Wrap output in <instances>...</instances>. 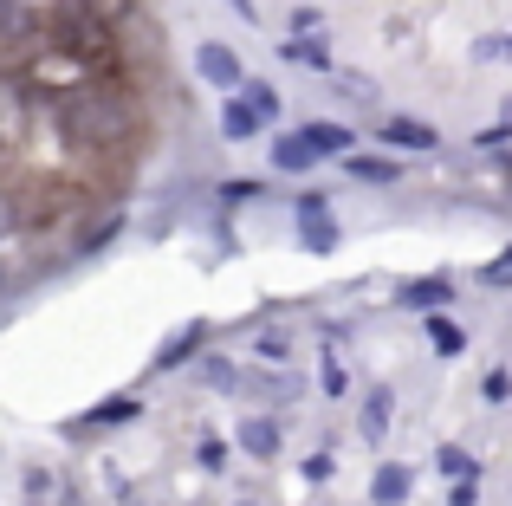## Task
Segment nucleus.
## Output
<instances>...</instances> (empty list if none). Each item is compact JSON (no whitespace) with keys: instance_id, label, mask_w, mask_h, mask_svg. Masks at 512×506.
<instances>
[{"instance_id":"f257e3e1","label":"nucleus","mask_w":512,"mask_h":506,"mask_svg":"<svg viewBox=\"0 0 512 506\" xmlns=\"http://www.w3.org/2000/svg\"><path fill=\"white\" fill-rule=\"evenodd\" d=\"M65 130L78 143H117V137H130V104L111 98V91H78L65 104Z\"/></svg>"},{"instance_id":"f03ea898","label":"nucleus","mask_w":512,"mask_h":506,"mask_svg":"<svg viewBox=\"0 0 512 506\" xmlns=\"http://www.w3.org/2000/svg\"><path fill=\"white\" fill-rule=\"evenodd\" d=\"M195 72L208 78L214 91H234L240 78H247V65H240L234 46H221V39H201V46H195Z\"/></svg>"},{"instance_id":"7ed1b4c3","label":"nucleus","mask_w":512,"mask_h":506,"mask_svg":"<svg viewBox=\"0 0 512 506\" xmlns=\"http://www.w3.org/2000/svg\"><path fill=\"white\" fill-rule=\"evenodd\" d=\"M299 241L305 253H338V221L325 215V195H299Z\"/></svg>"},{"instance_id":"20e7f679","label":"nucleus","mask_w":512,"mask_h":506,"mask_svg":"<svg viewBox=\"0 0 512 506\" xmlns=\"http://www.w3.org/2000/svg\"><path fill=\"white\" fill-rule=\"evenodd\" d=\"M376 137H383L389 150H415V156H428V150L441 143V130H435V124H422V117H389Z\"/></svg>"},{"instance_id":"39448f33","label":"nucleus","mask_w":512,"mask_h":506,"mask_svg":"<svg viewBox=\"0 0 512 506\" xmlns=\"http://www.w3.org/2000/svg\"><path fill=\"white\" fill-rule=\"evenodd\" d=\"M415 494V474H409V461H383V468L370 474V500L376 506H402Z\"/></svg>"},{"instance_id":"423d86ee","label":"nucleus","mask_w":512,"mask_h":506,"mask_svg":"<svg viewBox=\"0 0 512 506\" xmlns=\"http://www.w3.org/2000/svg\"><path fill=\"white\" fill-rule=\"evenodd\" d=\"M396 305L402 312H441V305H454V279H415V286H402L396 292Z\"/></svg>"},{"instance_id":"0eeeda50","label":"nucleus","mask_w":512,"mask_h":506,"mask_svg":"<svg viewBox=\"0 0 512 506\" xmlns=\"http://www.w3.org/2000/svg\"><path fill=\"white\" fill-rule=\"evenodd\" d=\"M389 416H396V390H370L357 409V435L363 442H389Z\"/></svg>"},{"instance_id":"6e6552de","label":"nucleus","mask_w":512,"mask_h":506,"mask_svg":"<svg viewBox=\"0 0 512 506\" xmlns=\"http://www.w3.org/2000/svg\"><path fill=\"white\" fill-rule=\"evenodd\" d=\"M338 163H344V176H350V182H376V189L402 182V163H396V156H357V150H344Z\"/></svg>"},{"instance_id":"1a4fd4ad","label":"nucleus","mask_w":512,"mask_h":506,"mask_svg":"<svg viewBox=\"0 0 512 506\" xmlns=\"http://www.w3.org/2000/svg\"><path fill=\"white\" fill-rule=\"evenodd\" d=\"M299 137L312 143V156H344L350 143H357V130H350V124H338V117H312V124H305Z\"/></svg>"},{"instance_id":"9d476101","label":"nucleus","mask_w":512,"mask_h":506,"mask_svg":"<svg viewBox=\"0 0 512 506\" xmlns=\"http://www.w3.org/2000/svg\"><path fill=\"white\" fill-rule=\"evenodd\" d=\"M234 442L247 448L253 461H273V455H279V422H273V416H247V422L234 429Z\"/></svg>"},{"instance_id":"9b49d317","label":"nucleus","mask_w":512,"mask_h":506,"mask_svg":"<svg viewBox=\"0 0 512 506\" xmlns=\"http://www.w3.org/2000/svg\"><path fill=\"white\" fill-rule=\"evenodd\" d=\"M260 130H266V124H260V117L247 111V98L234 91V98L221 104V137H227V143H247V137H260Z\"/></svg>"},{"instance_id":"f8f14e48","label":"nucleus","mask_w":512,"mask_h":506,"mask_svg":"<svg viewBox=\"0 0 512 506\" xmlns=\"http://www.w3.org/2000/svg\"><path fill=\"white\" fill-rule=\"evenodd\" d=\"M312 163H318V156H312V143H305V137H292V130H286V137H273V169H279V176H305Z\"/></svg>"},{"instance_id":"ddd939ff","label":"nucleus","mask_w":512,"mask_h":506,"mask_svg":"<svg viewBox=\"0 0 512 506\" xmlns=\"http://www.w3.org/2000/svg\"><path fill=\"white\" fill-rule=\"evenodd\" d=\"M422 318H428V344H435V357H461L467 351L461 318H448V312H422Z\"/></svg>"},{"instance_id":"4468645a","label":"nucleus","mask_w":512,"mask_h":506,"mask_svg":"<svg viewBox=\"0 0 512 506\" xmlns=\"http://www.w3.org/2000/svg\"><path fill=\"white\" fill-rule=\"evenodd\" d=\"M234 91H240V98H247V111L260 117V124H279V91L266 85V78H240Z\"/></svg>"},{"instance_id":"2eb2a0df","label":"nucleus","mask_w":512,"mask_h":506,"mask_svg":"<svg viewBox=\"0 0 512 506\" xmlns=\"http://www.w3.org/2000/svg\"><path fill=\"white\" fill-rule=\"evenodd\" d=\"M39 26V13L26 0H0V39H26Z\"/></svg>"},{"instance_id":"dca6fc26","label":"nucleus","mask_w":512,"mask_h":506,"mask_svg":"<svg viewBox=\"0 0 512 506\" xmlns=\"http://www.w3.org/2000/svg\"><path fill=\"white\" fill-rule=\"evenodd\" d=\"M201 338H208V331H201V325H182V331H175V338L163 344V351H156V370H175V364H182V357L195 351Z\"/></svg>"},{"instance_id":"f3484780","label":"nucleus","mask_w":512,"mask_h":506,"mask_svg":"<svg viewBox=\"0 0 512 506\" xmlns=\"http://www.w3.org/2000/svg\"><path fill=\"white\" fill-rule=\"evenodd\" d=\"M279 59H286V65H325V46L292 33V39H279Z\"/></svg>"},{"instance_id":"a211bd4d","label":"nucleus","mask_w":512,"mask_h":506,"mask_svg":"<svg viewBox=\"0 0 512 506\" xmlns=\"http://www.w3.org/2000/svg\"><path fill=\"white\" fill-rule=\"evenodd\" d=\"M435 468L448 474V481H474V474H480V461L467 455V448H441V455H435Z\"/></svg>"},{"instance_id":"6ab92c4d","label":"nucleus","mask_w":512,"mask_h":506,"mask_svg":"<svg viewBox=\"0 0 512 506\" xmlns=\"http://www.w3.org/2000/svg\"><path fill=\"white\" fill-rule=\"evenodd\" d=\"M331 85H338V98H350V104H376V78H363V72H338Z\"/></svg>"},{"instance_id":"aec40b11","label":"nucleus","mask_w":512,"mask_h":506,"mask_svg":"<svg viewBox=\"0 0 512 506\" xmlns=\"http://www.w3.org/2000/svg\"><path fill=\"white\" fill-rule=\"evenodd\" d=\"M318 383H325V396H350V377H344L338 351H325V364H318Z\"/></svg>"},{"instance_id":"412c9836","label":"nucleus","mask_w":512,"mask_h":506,"mask_svg":"<svg viewBox=\"0 0 512 506\" xmlns=\"http://www.w3.org/2000/svg\"><path fill=\"white\" fill-rule=\"evenodd\" d=\"M292 33L299 39H325V7H292Z\"/></svg>"},{"instance_id":"4be33fe9","label":"nucleus","mask_w":512,"mask_h":506,"mask_svg":"<svg viewBox=\"0 0 512 506\" xmlns=\"http://www.w3.org/2000/svg\"><path fill=\"white\" fill-rule=\"evenodd\" d=\"M201 377H208L214 390H234V383H240V370L227 364V357H208V364H201Z\"/></svg>"},{"instance_id":"5701e85b","label":"nucleus","mask_w":512,"mask_h":506,"mask_svg":"<svg viewBox=\"0 0 512 506\" xmlns=\"http://www.w3.org/2000/svg\"><path fill=\"white\" fill-rule=\"evenodd\" d=\"M130 416H143V403H137V396H117V403H104L91 422H130Z\"/></svg>"},{"instance_id":"b1692460","label":"nucleus","mask_w":512,"mask_h":506,"mask_svg":"<svg viewBox=\"0 0 512 506\" xmlns=\"http://www.w3.org/2000/svg\"><path fill=\"white\" fill-rule=\"evenodd\" d=\"M480 396H487V403H506L512 396V370H487V377H480Z\"/></svg>"},{"instance_id":"393cba45","label":"nucleus","mask_w":512,"mask_h":506,"mask_svg":"<svg viewBox=\"0 0 512 506\" xmlns=\"http://www.w3.org/2000/svg\"><path fill=\"white\" fill-rule=\"evenodd\" d=\"M195 455H201V468H227V442H221V435H201V448H195Z\"/></svg>"},{"instance_id":"a878e982","label":"nucleus","mask_w":512,"mask_h":506,"mask_svg":"<svg viewBox=\"0 0 512 506\" xmlns=\"http://www.w3.org/2000/svg\"><path fill=\"white\" fill-rule=\"evenodd\" d=\"M474 59H500V65H512V33H500V39H480V46H474Z\"/></svg>"},{"instance_id":"bb28decb","label":"nucleus","mask_w":512,"mask_h":506,"mask_svg":"<svg viewBox=\"0 0 512 506\" xmlns=\"http://www.w3.org/2000/svg\"><path fill=\"white\" fill-rule=\"evenodd\" d=\"M253 351H260V357H266V364H286V357H292V344H286V338H279V331H266V338H260V344H253Z\"/></svg>"},{"instance_id":"cd10ccee","label":"nucleus","mask_w":512,"mask_h":506,"mask_svg":"<svg viewBox=\"0 0 512 506\" xmlns=\"http://www.w3.org/2000/svg\"><path fill=\"white\" fill-rule=\"evenodd\" d=\"M487 286H512V247H506V253H500V260H493V266H487Z\"/></svg>"},{"instance_id":"c85d7f7f","label":"nucleus","mask_w":512,"mask_h":506,"mask_svg":"<svg viewBox=\"0 0 512 506\" xmlns=\"http://www.w3.org/2000/svg\"><path fill=\"white\" fill-rule=\"evenodd\" d=\"M474 500H480L474 481H448V506H474Z\"/></svg>"},{"instance_id":"c756f323","label":"nucleus","mask_w":512,"mask_h":506,"mask_svg":"<svg viewBox=\"0 0 512 506\" xmlns=\"http://www.w3.org/2000/svg\"><path fill=\"white\" fill-rule=\"evenodd\" d=\"M111 234H124V221H104L98 234H85V253H98V247H111Z\"/></svg>"},{"instance_id":"7c9ffc66","label":"nucleus","mask_w":512,"mask_h":506,"mask_svg":"<svg viewBox=\"0 0 512 506\" xmlns=\"http://www.w3.org/2000/svg\"><path fill=\"white\" fill-rule=\"evenodd\" d=\"M13 221H20V215H13V202L0 195V241H13Z\"/></svg>"},{"instance_id":"2f4dec72","label":"nucleus","mask_w":512,"mask_h":506,"mask_svg":"<svg viewBox=\"0 0 512 506\" xmlns=\"http://www.w3.org/2000/svg\"><path fill=\"white\" fill-rule=\"evenodd\" d=\"M227 7H234V13H247V26H253V0H227Z\"/></svg>"},{"instance_id":"473e14b6","label":"nucleus","mask_w":512,"mask_h":506,"mask_svg":"<svg viewBox=\"0 0 512 506\" xmlns=\"http://www.w3.org/2000/svg\"><path fill=\"white\" fill-rule=\"evenodd\" d=\"M500 124H506V130H512V98H506V104H500Z\"/></svg>"},{"instance_id":"72a5a7b5","label":"nucleus","mask_w":512,"mask_h":506,"mask_svg":"<svg viewBox=\"0 0 512 506\" xmlns=\"http://www.w3.org/2000/svg\"><path fill=\"white\" fill-rule=\"evenodd\" d=\"M0 286H7V266H0Z\"/></svg>"}]
</instances>
